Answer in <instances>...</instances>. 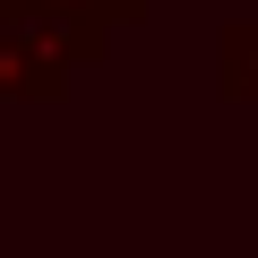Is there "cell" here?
Returning <instances> with one entry per match:
<instances>
[{
    "label": "cell",
    "instance_id": "obj_1",
    "mask_svg": "<svg viewBox=\"0 0 258 258\" xmlns=\"http://www.w3.org/2000/svg\"><path fill=\"white\" fill-rule=\"evenodd\" d=\"M224 86H232V95H249V103H258V26H249V35H232V43H224Z\"/></svg>",
    "mask_w": 258,
    "mask_h": 258
},
{
    "label": "cell",
    "instance_id": "obj_2",
    "mask_svg": "<svg viewBox=\"0 0 258 258\" xmlns=\"http://www.w3.org/2000/svg\"><path fill=\"white\" fill-rule=\"evenodd\" d=\"M26 9H43V18H78V26H95V18H129L138 0H26Z\"/></svg>",
    "mask_w": 258,
    "mask_h": 258
}]
</instances>
